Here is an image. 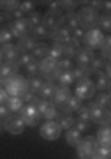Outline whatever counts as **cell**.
<instances>
[{
    "label": "cell",
    "instance_id": "6da1fadb",
    "mask_svg": "<svg viewBox=\"0 0 111 159\" xmlns=\"http://www.w3.org/2000/svg\"><path fill=\"white\" fill-rule=\"evenodd\" d=\"M4 90L7 97H23L28 92V78L21 74H14L4 80Z\"/></svg>",
    "mask_w": 111,
    "mask_h": 159
},
{
    "label": "cell",
    "instance_id": "7a4b0ae2",
    "mask_svg": "<svg viewBox=\"0 0 111 159\" xmlns=\"http://www.w3.org/2000/svg\"><path fill=\"white\" fill-rule=\"evenodd\" d=\"M48 4H50V9L46 14H42V25L51 32V30L64 27V12L58 9L56 2H48Z\"/></svg>",
    "mask_w": 111,
    "mask_h": 159
},
{
    "label": "cell",
    "instance_id": "3957f363",
    "mask_svg": "<svg viewBox=\"0 0 111 159\" xmlns=\"http://www.w3.org/2000/svg\"><path fill=\"white\" fill-rule=\"evenodd\" d=\"M76 16H78L79 27L87 32V30L95 29V27H97L99 18H100V12H97L95 9H92L90 6H87V7H81V9L76 12Z\"/></svg>",
    "mask_w": 111,
    "mask_h": 159
},
{
    "label": "cell",
    "instance_id": "277c9868",
    "mask_svg": "<svg viewBox=\"0 0 111 159\" xmlns=\"http://www.w3.org/2000/svg\"><path fill=\"white\" fill-rule=\"evenodd\" d=\"M97 94L95 90V85L94 81L90 78H85V80H79L76 81V89H74V97H78L79 101H92Z\"/></svg>",
    "mask_w": 111,
    "mask_h": 159
},
{
    "label": "cell",
    "instance_id": "5b68a950",
    "mask_svg": "<svg viewBox=\"0 0 111 159\" xmlns=\"http://www.w3.org/2000/svg\"><path fill=\"white\" fill-rule=\"evenodd\" d=\"M18 117L23 120L25 127H27V125L28 127H35V125L41 124V119H42L33 104H23V108L18 111Z\"/></svg>",
    "mask_w": 111,
    "mask_h": 159
},
{
    "label": "cell",
    "instance_id": "8992f818",
    "mask_svg": "<svg viewBox=\"0 0 111 159\" xmlns=\"http://www.w3.org/2000/svg\"><path fill=\"white\" fill-rule=\"evenodd\" d=\"M97 147H99V143H97L95 136L87 134V136H83L81 138V142L76 145V154H78L79 159H88L90 156L97 150Z\"/></svg>",
    "mask_w": 111,
    "mask_h": 159
},
{
    "label": "cell",
    "instance_id": "52a82bcc",
    "mask_svg": "<svg viewBox=\"0 0 111 159\" xmlns=\"http://www.w3.org/2000/svg\"><path fill=\"white\" fill-rule=\"evenodd\" d=\"M88 113H90V122H94L100 127V125H109L111 122V115H109V110L106 108H100L94 102H88Z\"/></svg>",
    "mask_w": 111,
    "mask_h": 159
},
{
    "label": "cell",
    "instance_id": "ba28073f",
    "mask_svg": "<svg viewBox=\"0 0 111 159\" xmlns=\"http://www.w3.org/2000/svg\"><path fill=\"white\" fill-rule=\"evenodd\" d=\"M104 37H106L104 32L95 27V29H90V30H87V32H85L81 43L85 44V48L97 50V48H100V46H102V43H104Z\"/></svg>",
    "mask_w": 111,
    "mask_h": 159
},
{
    "label": "cell",
    "instance_id": "9c48e42d",
    "mask_svg": "<svg viewBox=\"0 0 111 159\" xmlns=\"http://www.w3.org/2000/svg\"><path fill=\"white\" fill-rule=\"evenodd\" d=\"M7 27H9V30H11L12 37H16V39H23V37L30 35V32H32V25H30V21H28L27 18L12 20Z\"/></svg>",
    "mask_w": 111,
    "mask_h": 159
},
{
    "label": "cell",
    "instance_id": "30bf717a",
    "mask_svg": "<svg viewBox=\"0 0 111 159\" xmlns=\"http://www.w3.org/2000/svg\"><path fill=\"white\" fill-rule=\"evenodd\" d=\"M39 134L41 138H44L48 142H56L62 134V129L56 120H46L44 124L39 127Z\"/></svg>",
    "mask_w": 111,
    "mask_h": 159
},
{
    "label": "cell",
    "instance_id": "8fae6325",
    "mask_svg": "<svg viewBox=\"0 0 111 159\" xmlns=\"http://www.w3.org/2000/svg\"><path fill=\"white\" fill-rule=\"evenodd\" d=\"M2 127H4V131H7L9 134H21L23 131H25V124H23V120L20 119L16 113L9 115V117L2 122Z\"/></svg>",
    "mask_w": 111,
    "mask_h": 159
},
{
    "label": "cell",
    "instance_id": "7c38bea8",
    "mask_svg": "<svg viewBox=\"0 0 111 159\" xmlns=\"http://www.w3.org/2000/svg\"><path fill=\"white\" fill-rule=\"evenodd\" d=\"M72 96V92L69 87H60L56 85L55 89V94H53V97H51V102L55 104L56 108H60V106H64L67 101H69V97Z\"/></svg>",
    "mask_w": 111,
    "mask_h": 159
},
{
    "label": "cell",
    "instance_id": "4fadbf2b",
    "mask_svg": "<svg viewBox=\"0 0 111 159\" xmlns=\"http://www.w3.org/2000/svg\"><path fill=\"white\" fill-rule=\"evenodd\" d=\"M50 39L55 43V44H65L67 41L71 39V30L65 29V27H60V29L56 30H51L50 32Z\"/></svg>",
    "mask_w": 111,
    "mask_h": 159
},
{
    "label": "cell",
    "instance_id": "5bb4252c",
    "mask_svg": "<svg viewBox=\"0 0 111 159\" xmlns=\"http://www.w3.org/2000/svg\"><path fill=\"white\" fill-rule=\"evenodd\" d=\"M35 44H37V41L33 39L32 35H27L23 39H18V44H14V46H16L18 55H25V53H32Z\"/></svg>",
    "mask_w": 111,
    "mask_h": 159
},
{
    "label": "cell",
    "instance_id": "9a60e30c",
    "mask_svg": "<svg viewBox=\"0 0 111 159\" xmlns=\"http://www.w3.org/2000/svg\"><path fill=\"white\" fill-rule=\"evenodd\" d=\"M95 58V51L90 48H79V51L76 53L74 60L78 62V66H90V62Z\"/></svg>",
    "mask_w": 111,
    "mask_h": 159
},
{
    "label": "cell",
    "instance_id": "2e32d148",
    "mask_svg": "<svg viewBox=\"0 0 111 159\" xmlns=\"http://www.w3.org/2000/svg\"><path fill=\"white\" fill-rule=\"evenodd\" d=\"M0 53H2V62H16L18 57H20L16 51V46L12 44V43L0 46Z\"/></svg>",
    "mask_w": 111,
    "mask_h": 159
},
{
    "label": "cell",
    "instance_id": "e0dca14e",
    "mask_svg": "<svg viewBox=\"0 0 111 159\" xmlns=\"http://www.w3.org/2000/svg\"><path fill=\"white\" fill-rule=\"evenodd\" d=\"M95 140L99 143V147H109L111 145V129L109 125H100L97 134H95Z\"/></svg>",
    "mask_w": 111,
    "mask_h": 159
},
{
    "label": "cell",
    "instance_id": "ac0fdd59",
    "mask_svg": "<svg viewBox=\"0 0 111 159\" xmlns=\"http://www.w3.org/2000/svg\"><path fill=\"white\" fill-rule=\"evenodd\" d=\"M79 41H76V39H69L65 43V44L62 46V51H64V58H69V60H72V58L76 57V53L79 51Z\"/></svg>",
    "mask_w": 111,
    "mask_h": 159
},
{
    "label": "cell",
    "instance_id": "d6986e66",
    "mask_svg": "<svg viewBox=\"0 0 111 159\" xmlns=\"http://www.w3.org/2000/svg\"><path fill=\"white\" fill-rule=\"evenodd\" d=\"M14 74H20V64L16 62H2L0 66V76L6 80V78H11Z\"/></svg>",
    "mask_w": 111,
    "mask_h": 159
},
{
    "label": "cell",
    "instance_id": "ffe728a7",
    "mask_svg": "<svg viewBox=\"0 0 111 159\" xmlns=\"http://www.w3.org/2000/svg\"><path fill=\"white\" fill-rule=\"evenodd\" d=\"M95 74H97V81L94 83L95 90L97 92H108L109 87H111V76L102 73V71H99V73H95Z\"/></svg>",
    "mask_w": 111,
    "mask_h": 159
},
{
    "label": "cell",
    "instance_id": "44dd1931",
    "mask_svg": "<svg viewBox=\"0 0 111 159\" xmlns=\"http://www.w3.org/2000/svg\"><path fill=\"white\" fill-rule=\"evenodd\" d=\"M32 57L35 58V60H42V58L50 57V44L46 43V41H37V44L33 46L32 50Z\"/></svg>",
    "mask_w": 111,
    "mask_h": 159
},
{
    "label": "cell",
    "instance_id": "7402d4cb",
    "mask_svg": "<svg viewBox=\"0 0 111 159\" xmlns=\"http://www.w3.org/2000/svg\"><path fill=\"white\" fill-rule=\"evenodd\" d=\"M81 104H83V102L79 101L78 97L71 96V97H69V101H67L64 106H60L58 110H60V113H64V115H72V113H76V111H78V108L81 106Z\"/></svg>",
    "mask_w": 111,
    "mask_h": 159
},
{
    "label": "cell",
    "instance_id": "603a6c76",
    "mask_svg": "<svg viewBox=\"0 0 111 159\" xmlns=\"http://www.w3.org/2000/svg\"><path fill=\"white\" fill-rule=\"evenodd\" d=\"M56 69V60L51 57H46L42 60H39V76H44V74H50L51 71Z\"/></svg>",
    "mask_w": 111,
    "mask_h": 159
},
{
    "label": "cell",
    "instance_id": "cb8c5ba5",
    "mask_svg": "<svg viewBox=\"0 0 111 159\" xmlns=\"http://www.w3.org/2000/svg\"><path fill=\"white\" fill-rule=\"evenodd\" d=\"M92 74H94V71H92V67H90V66H78V67L72 69V76H74V80H76V81L85 80V78H90Z\"/></svg>",
    "mask_w": 111,
    "mask_h": 159
},
{
    "label": "cell",
    "instance_id": "d4e9b609",
    "mask_svg": "<svg viewBox=\"0 0 111 159\" xmlns=\"http://www.w3.org/2000/svg\"><path fill=\"white\" fill-rule=\"evenodd\" d=\"M55 89H56V83H51V81H44L42 87L39 90V97L41 99H46V101H51V97L55 94Z\"/></svg>",
    "mask_w": 111,
    "mask_h": 159
},
{
    "label": "cell",
    "instance_id": "484cf974",
    "mask_svg": "<svg viewBox=\"0 0 111 159\" xmlns=\"http://www.w3.org/2000/svg\"><path fill=\"white\" fill-rule=\"evenodd\" d=\"M64 27H65V29H69V30H74V29H78V27H79L76 11L64 12Z\"/></svg>",
    "mask_w": 111,
    "mask_h": 159
},
{
    "label": "cell",
    "instance_id": "4316f807",
    "mask_svg": "<svg viewBox=\"0 0 111 159\" xmlns=\"http://www.w3.org/2000/svg\"><path fill=\"white\" fill-rule=\"evenodd\" d=\"M58 113H60V110L56 108L51 101H48V104L44 106V110L41 111V117H42V119H46V120H55L56 117H58Z\"/></svg>",
    "mask_w": 111,
    "mask_h": 159
},
{
    "label": "cell",
    "instance_id": "83f0119b",
    "mask_svg": "<svg viewBox=\"0 0 111 159\" xmlns=\"http://www.w3.org/2000/svg\"><path fill=\"white\" fill-rule=\"evenodd\" d=\"M58 125H60L62 131H69L74 127V122H76V117L72 115H64V113H58Z\"/></svg>",
    "mask_w": 111,
    "mask_h": 159
},
{
    "label": "cell",
    "instance_id": "f1b7e54d",
    "mask_svg": "<svg viewBox=\"0 0 111 159\" xmlns=\"http://www.w3.org/2000/svg\"><path fill=\"white\" fill-rule=\"evenodd\" d=\"M81 138H83V133L76 131L74 127L65 131V142H67V145H71V147H76V145L81 142Z\"/></svg>",
    "mask_w": 111,
    "mask_h": 159
},
{
    "label": "cell",
    "instance_id": "f546056e",
    "mask_svg": "<svg viewBox=\"0 0 111 159\" xmlns=\"http://www.w3.org/2000/svg\"><path fill=\"white\" fill-rule=\"evenodd\" d=\"M92 102H94V104H97V106H100V108L109 110V102H111L109 90H108V92H99V96L94 97V99H92Z\"/></svg>",
    "mask_w": 111,
    "mask_h": 159
},
{
    "label": "cell",
    "instance_id": "4dcf8cb0",
    "mask_svg": "<svg viewBox=\"0 0 111 159\" xmlns=\"http://www.w3.org/2000/svg\"><path fill=\"white\" fill-rule=\"evenodd\" d=\"M72 83H76V80H74V76H72V71L60 73L58 78H56V85H60V87H71Z\"/></svg>",
    "mask_w": 111,
    "mask_h": 159
},
{
    "label": "cell",
    "instance_id": "1f68e13d",
    "mask_svg": "<svg viewBox=\"0 0 111 159\" xmlns=\"http://www.w3.org/2000/svg\"><path fill=\"white\" fill-rule=\"evenodd\" d=\"M30 35H32L33 39H48L50 37V30L46 29L44 25L41 23V25H35V27H32V32H30Z\"/></svg>",
    "mask_w": 111,
    "mask_h": 159
},
{
    "label": "cell",
    "instance_id": "d6a6232c",
    "mask_svg": "<svg viewBox=\"0 0 111 159\" xmlns=\"http://www.w3.org/2000/svg\"><path fill=\"white\" fill-rule=\"evenodd\" d=\"M4 104L9 108L11 113H16V111H20V110L23 108V104H25V102H23L21 97H7V101L4 102Z\"/></svg>",
    "mask_w": 111,
    "mask_h": 159
},
{
    "label": "cell",
    "instance_id": "836d02e7",
    "mask_svg": "<svg viewBox=\"0 0 111 159\" xmlns=\"http://www.w3.org/2000/svg\"><path fill=\"white\" fill-rule=\"evenodd\" d=\"M97 29H100L104 34H108L111 30V16L109 12H100V18H99V23H97Z\"/></svg>",
    "mask_w": 111,
    "mask_h": 159
},
{
    "label": "cell",
    "instance_id": "e575fe53",
    "mask_svg": "<svg viewBox=\"0 0 111 159\" xmlns=\"http://www.w3.org/2000/svg\"><path fill=\"white\" fill-rule=\"evenodd\" d=\"M44 83V80L41 78V76H32V78H28V90L32 92V94H37L39 96V90L41 87Z\"/></svg>",
    "mask_w": 111,
    "mask_h": 159
},
{
    "label": "cell",
    "instance_id": "d590c367",
    "mask_svg": "<svg viewBox=\"0 0 111 159\" xmlns=\"http://www.w3.org/2000/svg\"><path fill=\"white\" fill-rule=\"evenodd\" d=\"M20 7V2L18 0H0V11L2 12H14Z\"/></svg>",
    "mask_w": 111,
    "mask_h": 159
},
{
    "label": "cell",
    "instance_id": "8d00e7d4",
    "mask_svg": "<svg viewBox=\"0 0 111 159\" xmlns=\"http://www.w3.org/2000/svg\"><path fill=\"white\" fill-rule=\"evenodd\" d=\"M109 46H111L109 34H106L104 43H102V46H100V58H102V60H106V62H109V51H111Z\"/></svg>",
    "mask_w": 111,
    "mask_h": 159
},
{
    "label": "cell",
    "instance_id": "74e56055",
    "mask_svg": "<svg viewBox=\"0 0 111 159\" xmlns=\"http://www.w3.org/2000/svg\"><path fill=\"white\" fill-rule=\"evenodd\" d=\"M88 159H111V148L109 147H97V150Z\"/></svg>",
    "mask_w": 111,
    "mask_h": 159
},
{
    "label": "cell",
    "instance_id": "f35d334b",
    "mask_svg": "<svg viewBox=\"0 0 111 159\" xmlns=\"http://www.w3.org/2000/svg\"><path fill=\"white\" fill-rule=\"evenodd\" d=\"M56 71L58 73H65V71H72V60L69 58H58L56 60Z\"/></svg>",
    "mask_w": 111,
    "mask_h": 159
},
{
    "label": "cell",
    "instance_id": "ab89813d",
    "mask_svg": "<svg viewBox=\"0 0 111 159\" xmlns=\"http://www.w3.org/2000/svg\"><path fill=\"white\" fill-rule=\"evenodd\" d=\"M56 6H58V9H60L62 12L65 11H76V7H78V2H72V0H62V2H56Z\"/></svg>",
    "mask_w": 111,
    "mask_h": 159
},
{
    "label": "cell",
    "instance_id": "60d3db41",
    "mask_svg": "<svg viewBox=\"0 0 111 159\" xmlns=\"http://www.w3.org/2000/svg\"><path fill=\"white\" fill-rule=\"evenodd\" d=\"M11 41H12V34H11V30H9V27H2L0 29V46L9 44Z\"/></svg>",
    "mask_w": 111,
    "mask_h": 159
},
{
    "label": "cell",
    "instance_id": "b9f144b4",
    "mask_svg": "<svg viewBox=\"0 0 111 159\" xmlns=\"http://www.w3.org/2000/svg\"><path fill=\"white\" fill-rule=\"evenodd\" d=\"M25 18L30 21V25H32V27H35V25H41V23H42V12H39V11L30 12V14H27Z\"/></svg>",
    "mask_w": 111,
    "mask_h": 159
},
{
    "label": "cell",
    "instance_id": "7bdbcfd3",
    "mask_svg": "<svg viewBox=\"0 0 111 159\" xmlns=\"http://www.w3.org/2000/svg\"><path fill=\"white\" fill-rule=\"evenodd\" d=\"M25 69H27V73L30 74V78H32V76H39V60L33 58L32 62H28L27 66H25Z\"/></svg>",
    "mask_w": 111,
    "mask_h": 159
},
{
    "label": "cell",
    "instance_id": "ee69618b",
    "mask_svg": "<svg viewBox=\"0 0 111 159\" xmlns=\"http://www.w3.org/2000/svg\"><path fill=\"white\" fill-rule=\"evenodd\" d=\"M50 57L55 58V60H58V58L64 57V51H62V44H53L50 46Z\"/></svg>",
    "mask_w": 111,
    "mask_h": 159
},
{
    "label": "cell",
    "instance_id": "f6af8a7d",
    "mask_svg": "<svg viewBox=\"0 0 111 159\" xmlns=\"http://www.w3.org/2000/svg\"><path fill=\"white\" fill-rule=\"evenodd\" d=\"M35 2H30V0H25V2H20V11H23V14L27 16V14H30V12H33L35 9Z\"/></svg>",
    "mask_w": 111,
    "mask_h": 159
},
{
    "label": "cell",
    "instance_id": "bcb514c9",
    "mask_svg": "<svg viewBox=\"0 0 111 159\" xmlns=\"http://www.w3.org/2000/svg\"><path fill=\"white\" fill-rule=\"evenodd\" d=\"M90 125H92V122L90 120H79L76 119V122H74V129L79 131V133H83V131H88Z\"/></svg>",
    "mask_w": 111,
    "mask_h": 159
},
{
    "label": "cell",
    "instance_id": "7dc6e473",
    "mask_svg": "<svg viewBox=\"0 0 111 159\" xmlns=\"http://www.w3.org/2000/svg\"><path fill=\"white\" fill-rule=\"evenodd\" d=\"M76 113H78L76 119H79V120H90V113H88V106H87V104H81Z\"/></svg>",
    "mask_w": 111,
    "mask_h": 159
},
{
    "label": "cell",
    "instance_id": "c3c4849f",
    "mask_svg": "<svg viewBox=\"0 0 111 159\" xmlns=\"http://www.w3.org/2000/svg\"><path fill=\"white\" fill-rule=\"evenodd\" d=\"M21 99H23V102H25V104H33V106H35V102H37L39 96H37V94H32V92L28 90L27 94L21 97Z\"/></svg>",
    "mask_w": 111,
    "mask_h": 159
},
{
    "label": "cell",
    "instance_id": "681fc988",
    "mask_svg": "<svg viewBox=\"0 0 111 159\" xmlns=\"http://www.w3.org/2000/svg\"><path fill=\"white\" fill-rule=\"evenodd\" d=\"M11 21H12V16L9 12H0V29L2 27H7Z\"/></svg>",
    "mask_w": 111,
    "mask_h": 159
},
{
    "label": "cell",
    "instance_id": "f907efd6",
    "mask_svg": "<svg viewBox=\"0 0 111 159\" xmlns=\"http://www.w3.org/2000/svg\"><path fill=\"white\" fill-rule=\"evenodd\" d=\"M33 57H32V53H25V55H20L18 57V64H20V67L21 66H27L28 62H32Z\"/></svg>",
    "mask_w": 111,
    "mask_h": 159
},
{
    "label": "cell",
    "instance_id": "816d5d0a",
    "mask_svg": "<svg viewBox=\"0 0 111 159\" xmlns=\"http://www.w3.org/2000/svg\"><path fill=\"white\" fill-rule=\"evenodd\" d=\"M83 35H85V30L81 29V27L71 30V37L72 39H76V41H79V43H81V39H83Z\"/></svg>",
    "mask_w": 111,
    "mask_h": 159
},
{
    "label": "cell",
    "instance_id": "f5cc1de1",
    "mask_svg": "<svg viewBox=\"0 0 111 159\" xmlns=\"http://www.w3.org/2000/svg\"><path fill=\"white\" fill-rule=\"evenodd\" d=\"M9 115H11L9 108H7L6 104H0V122H4V120H6Z\"/></svg>",
    "mask_w": 111,
    "mask_h": 159
},
{
    "label": "cell",
    "instance_id": "db71d44e",
    "mask_svg": "<svg viewBox=\"0 0 111 159\" xmlns=\"http://www.w3.org/2000/svg\"><path fill=\"white\" fill-rule=\"evenodd\" d=\"M6 101H7V94L4 90V87H0V104H4Z\"/></svg>",
    "mask_w": 111,
    "mask_h": 159
},
{
    "label": "cell",
    "instance_id": "11a10c76",
    "mask_svg": "<svg viewBox=\"0 0 111 159\" xmlns=\"http://www.w3.org/2000/svg\"><path fill=\"white\" fill-rule=\"evenodd\" d=\"M0 87H4V78L0 76Z\"/></svg>",
    "mask_w": 111,
    "mask_h": 159
},
{
    "label": "cell",
    "instance_id": "9f6ffc18",
    "mask_svg": "<svg viewBox=\"0 0 111 159\" xmlns=\"http://www.w3.org/2000/svg\"><path fill=\"white\" fill-rule=\"evenodd\" d=\"M0 66H2V53H0Z\"/></svg>",
    "mask_w": 111,
    "mask_h": 159
},
{
    "label": "cell",
    "instance_id": "6f0895ef",
    "mask_svg": "<svg viewBox=\"0 0 111 159\" xmlns=\"http://www.w3.org/2000/svg\"><path fill=\"white\" fill-rule=\"evenodd\" d=\"M0 133H2V122H0Z\"/></svg>",
    "mask_w": 111,
    "mask_h": 159
}]
</instances>
